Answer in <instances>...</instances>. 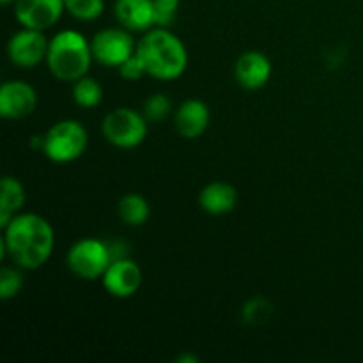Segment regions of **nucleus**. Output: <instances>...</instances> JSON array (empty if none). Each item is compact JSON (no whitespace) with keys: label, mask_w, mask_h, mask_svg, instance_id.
I'll return each mask as SVG.
<instances>
[{"label":"nucleus","mask_w":363,"mask_h":363,"mask_svg":"<svg viewBox=\"0 0 363 363\" xmlns=\"http://www.w3.org/2000/svg\"><path fill=\"white\" fill-rule=\"evenodd\" d=\"M21 269V268H20ZM20 269L11 268V266H4L0 269V298L2 301H9L20 294L21 287H23V275Z\"/></svg>","instance_id":"obj_20"},{"label":"nucleus","mask_w":363,"mask_h":363,"mask_svg":"<svg viewBox=\"0 0 363 363\" xmlns=\"http://www.w3.org/2000/svg\"><path fill=\"white\" fill-rule=\"evenodd\" d=\"M101 130L108 144L119 149H133L147 137V119L137 110L119 106L106 113Z\"/></svg>","instance_id":"obj_5"},{"label":"nucleus","mask_w":363,"mask_h":363,"mask_svg":"<svg viewBox=\"0 0 363 363\" xmlns=\"http://www.w3.org/2000/svg\"><path fill=\"white\" fill-rule=\"evenodd\" d=\"M113 13L130 32H147L155 27V0H116Z\"/></svg>","instance_id":"obj_14"},{"label":"nucleus","mask_w":363,"mask_h":363,"mask_svg":"<svg viewBox=\"0 0 363 363\" xmlns=\"http://www.w3.org/2000/svg\"><path fill=\"white\" fill-rule=\"evenodd\" d=\"M273 73L272 60L262 52L248 50L234 64V78L247 91H257L269 82Z\"/></svg>","instance_id":"obj_12"},{"label":"nucleus","mask_w":363,"mask_h":363,"mask_svg":"<svg viewBox=\"0 0 363 363\" xmlns=\"http://www.w3.org/2000/svg\"><path fill=\"white\" fill-rule=\"evenodd\" d=\"M94 60L91 43L78 30H60L50 39L46 64L57 80L74 84L89 73Z\"/></svg>","instance_id":"obj_3"},{"label":"nucleus","mask_w":363,"mask_h":363,"mask_svg":"<svg viewBox=\"0 0 363 363\" xmlns=\"http://www.w3.org/2000/svg\"><path fill=\"white\" fill-rule=\"evenodd\" d=\"M137 55L144 62L147 77L156 80H176L188 67V50L174 32L152 27L137 45Z\"/></svg>","instance_id":"obj_2"},{"label":"nucleus","mask_w":363,"mask_h":363,"mask_svg":"<svg viewBox=\"0 0 363 363\" xmlns=\"http://www.w3.org/2000/svg\"><path fill=\"white\" fill-rule=\"evenodd\" d=\"M170 112H172V101H170L169 96L158 92V94H152L145 99L144 116L151 123H162L170 116Z\"/></svg>","instance_id":"obj_21"},{"label":"nucleus","mask_w":363,"mask_h":363,"mask_svg":"<svg viewBox=\"0 0 363 363\" xmlns=\"http://www.w3.org/2000/svg\"><path fill=\"white\" fill-rule=\"evenodd\" d=\"M117 69H119L121 77H123L124 80H128V82H137V80H140L144 74H147V73H145L144 62H142L140 57H138L137 53H135V55H131L130 59L126 60V62L121 64Z\"/></svg>","instance_id":"obj_24"},{"label":"nucleus","mask_w":363,"mask_h":363,"mask_svg":"<svg viewBox=\"0 0 363 363\" xmlns=\"http://www.w3.org/2000/svg\"><path fill=\"white\" fill-rule=\"evenodd\" d=\"M73 99L82 108H94L103 99V87L96 78L82 77L73 84Z\"/></svg>","instance_id":"obj_18"},{"label":"nucleus","mask_w":363,"mask_h":363,"mask_svg":"<svg viewBox=\"0 0 363 363\" xmlns=\"http://www.w3.org/2000/svg\"><path fill=\"white\" fill-rule=\"evenodd\" d=\"M177 362L179 363H199V357H195V354H181L179 358H177Z\"/></svg>","instance_id":"obj_25"},{"label":"nucleus","mask_w":363,"mask_h":363,"mask_svg":"<svg viewBox=\"0 0 363 363\" xmlns=\"http://www.w3.org/2000/svg\"><path fill=\"white\" fill-rule=\"evenodd\" d=\"M238 204V191L233 184L215 181L202 188L199 194V206L202 211L213 216H222L233 213Z\"/></svg>","instance_id":"obj_15"},{"label":"nucleus","mask_w":363,"mask_h":363,"mask_svg":"<svg viewBox=\"0 0 363 363\" xmlns=\"http://www.w3.org/2000/svg\"><path fill=\"white\" fill-rule=\"evenodd\" d=\"M2 230L0 257L9 255L18 268L35 272L52 257L55 233L45 216L35 213H18Z\"/></svg>","instance_id":"obj_1"},{"label":"nucleus","mask_w":363,"mask_h":363,"mask_svg":"<svg viewBox=\"0 0 363 363\" xmlns=\"http://www.w3.org/2000/svg\"><path fill=\"white\" fill-rule=\"evenodd\" d=\"M27 201L23 184L13 176H6L0 184V229L13 220L14 215L21 211Z\"/></svg>","instance_id":"obj_16"},{"label":"nucleus","mask_w":363,"mask_h":363,"mask_svg":"<svg viewBox=\"0 0 363 363\" xmlns=\"http://www.w3.org/2000/svg\"><path fill=\"white\" fill-rule=\"evenodd\" d=\"M66 11L64 0H16L14 16L25 28L43 30L52 28Z\"/></svg>","instance_id":"obj_10"},{"label":"nucleus","mask_w":363,"mask_h":363,"mask_svg":"<svg viewBox=\"0 0 363 363\" xmlns=\"http://www.w3.org/2000/svg\"><path fill=\"white\" fill-rule=\"evenodd\" d=\"M181 0H155V27L169 28L176 20Z\"/></svg>","instance_id":"obj_23"},{"label":"nucleus","mask_w":363,"mask_h":363,"mask_svg":"<svg viewBox=\"0 0 363 363\" xmlns=\"http://www.w3.org/2000/svg\"><path fill=\"white\" fill-rule=\"evenodd\" d=\"M211 121L209 106L202 99H186L177 106L174 113V126L179 137L186 140H195L206 133Z\"/></svg>","instance_id":"obj_13"},{"label":"nucleus","mask_w":363,"mask_h":363,"mask_svg":"<svg viewBox=\"0 0 363 363\" xmlns=\"http://www.w3.org/2000/svg\"><path fill=\"white\" fill-rule=\"evenodd\" d=\"M117 213H119V218L123 220V223L130 227H140L151 216V208L142 195L126 194L119 199Z\"/></svg>","instance_id":"obj_17"},{"label":"nucleus","mask_w":363,"mask_h":363,"mask_svg":"<svg viewBox=\"0 0 363 363\" xmlns=\"http://www.w3.org/2000/svg\"><path fill=\"white\" fill-rule=\"evenodd\" d=\"M35 106H38V92L27 82H6L0 87V116L4 119H25L34 113Z\"/></svg>","instance_id":"obj_11"},{"label":"nucleus","mask_w":363,"mask_h":363,"mask_svg":"<svg viewBox=\"0 0 363 363\" xmlns=\"http://www.w3.org/2000/svg\"><path fill=\"white\" fill-rule=\"evenodd\" d=\"M272 315V303L264 298H254L248 303H245L241 318L247 325H261V323L268 321Z\"/></svg>","instance_id":"obj_22"},{"label":"nucleus","mask_w":363,"mask_h":363,"mask_svg":"<svg viewBox=\"0 0 363 363\" xmlns=\"http://www.w3.org/2000/svg\"><path fill=\"white\" fill-rule=\"evenodd\" d=\"M66 11L82 21L98 20L105 11V0H64Z\"/></svg>","instance_id":"obj_19"},{"label":"nucleus","mask_w":363,"mask_h":363,"mask_svg":"<svg viewBox=\"0 0 363 363\" xmlns=\"http://www.w3.org/2000/svg\"><path fill=\"white\" fill-rule=\"evenodd\" d=\"M144 280L140 266L128 257L113 259L106 268L105 275L101 277L103 287L106 293L113 298H131L138 293Z\"/></svg>","instance_id":"obj_9"},{"label":"nucleus","mask_w":363,"mask_h":363,"mask_svg":"<svg viewBox=\"0 0 363 363\" xmlns=\"http://www.w3.org/2000/svg\"><path fill=\"white\" fill-rule=\"evenodd\" d=\"M113 261L112 250L106 243L96 238L77 241L66 254V264L71 273L84 280H98L105 275Z\"/></svg>","instance_id":"obj_6"},{"label":"nucleus","mask_w":363,"mask_h":363,"mask_svg":"<svg viewBox=\"0 0 363 363\" xmlns=\"http://www.w3.org/2000/svg\"><path fill=\"white\" fill-rule=\"evenodd\" d=\"M89 144V133L80 121L64 119L45 133L46 158L55 163H69L80 158Z\"/></svg>","instance_id":"obj_4"},{"label":"nucleus","mask_w":363,"mask_h":363,"mask_svg":"<svg viewBox=\"0 0 363 363\" xmlns=\"http://www.w3.org/2000/svg\"><path fill=\"white\" fill-rule=\"evenodd\" d=\"M0 2H2L4 6H9V4H14V2H16V0H0Z\"/></svg>","instance_id":"obj_26"},{"label":"nucleus","mask_w":363,"mask_h":363,"mask_svg":"<svg viewBox=\"0 0 363 363\" xmlns=\"http://www.w3.org/2000/svg\"><path fill=\"white\" fill-rule=\"evenodd\" d=\"M50 41L43 30L34 28H21L20 32L11 35L7 43V57L14 66L21 69H32L46 60Z\"/></svg>","instance_id":"obj_8"},{"label":"nucleus","mask_w":363,"mask_h":363,"mask_svg":"<svg viewBox=\"0 0 363 363\" xmlns=\"http://www.w3.org/2000/svg\"><path fill=\"white\" fill-rule=\"evenodd\" d=\"M92 55L105 67H119L137 53V45L128 28H103L96 32L91 41Z\"/></svg>","instance_id":"obj_7"}]
</instances>
